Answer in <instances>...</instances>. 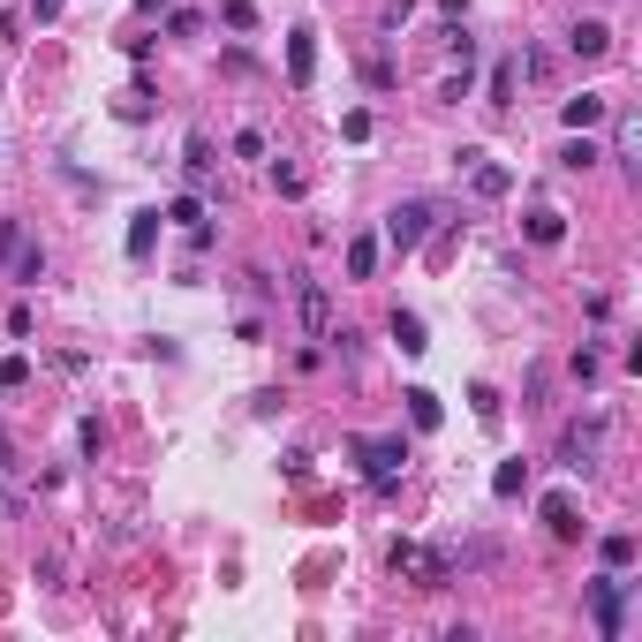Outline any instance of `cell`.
<instances>
[{
	"instance_id": "6da1fadb",
	"label": "cell",
	"mask_w": 642,
	"mask_h": 642,
	"mask_svg": "<svg viewBox=\"0 0 642 642\" xmlns=\"http://www.w3.org/2000/svg\"><path fill=\"white\" fill-rule=\"evenodd\" d=\"M431 220H439V204L431 197H408V204H393L386 212V250H423V235H431Z\"/></svg>"
},
{
	"instance_id": "7a4b0ae2",
	"label": "cell",
	"mask_w": 642,
	"mask_h": 642,
	"mask_svg": "<svg viewBox=\"0 0 642 642\" xmlns=\"http://www.w3.org/2000/svg\"><path fill=\"white\" fill-rule=\"evenodd\" d=\"M393 575H408L416 590H446V582H454V559L431 552V544H393Z\"/></svg>"
},
{
	"instance_id": "3957f363",
	"label": "cell",
	"mask_w": 642,
	"mask_h": 642,
	"mask_svg": "<svg viewBox=\"0 0 642 642\" xmlns=\"http://www.w3.org/2000/svg\"><path fill=\"white\" fill-rule=\"evenodd\" d=\"M355 461H363V476L386 491L393 476H401V461H408V439H401V431H386V439H355Z\"/></svg>"
},
{
	"instance_id": "277c9868",
	"label": "cell",
	"mask_w": 642,
	"mask_h": 642,
	"mask_svg": "<svg viewBox=\"0 0 642 642\" xmlns=\"http://www.w3.org/2000/svg\"><path fill=\"white\" fill-rule=\"evenodd\" d=\"M590 620H597V635H620V627H627V582L620 575H597L590 582Z\"/></svg>"
},
{
	"instance_id": "5b68a950",
	"label": "cell",
	"mask_w": 642,
	"mask_h": 642,
	"mask_svg": "<svg viewBox=\"0 0 642 642\" xmlns=\"http://www.w3.org/2000/svg\"><path fill=\"white\" fill-rule=\"evenodd\" d=\"M597 439H605V423H597V416H590V423H575V431L559 439V461H567V469L582 476V469H590V461H597Z\"/></svg>"
},
{
	"instance_id": "8992f818",
	"label": "cell",
	"mask_w": 642,
	"mask_h": 642,
	"mask_svg": "<svg viewBox=\"0 0 642 642\" xmlns=\"http://www.w3.org/2000/svg\"><path fill=\"white\" fill-rule=\"evenodd\" d=\"M295 310H303V325L310 333H333V295H325V280H303V288H295Z\"/></svg>"
},
{
	"instance_id": "52a82bcc",
	"label": "cell",
	"mask_w": 642,
	"mask_h": 642,
	"mask_svg": "<svg viewBox=\"0 0 642 642\" xmlns=\"http://www.w3.org/2000/svg\"><path fill=\"white\" fill-rule=\"evenodd\" d=\"M567 53H575V61H605V53H612V31H605L597 16H582L575 31H567Z\"/></svg>"
},
{
	"instance_id": "ba28073f",
	"label": "cell",
	"mask_w": 642,
	"mask_h": 642,
	"mask_svg": "<svg viewBox=\"0 0 642 642\" xmlns=\"http://www.w3.org/2000/svg\"><path fill=\"white\" fill-rule=\"evenodd\" d=\"M605 114H612V99H605V91H582V99H567V106H559V121H567V129H597Z\"/></svg>"
},
{
	"instance_id": "9c48e42d",
	"label": "cell",
	"mask_w": 642,
	"mask_h": 642,
	"mask_svg": "<svg viewBox=\"0 0 642 642\" xmlns=\"http://www.w3.org/2000/svg\"><path fill=\"white\" fill-rule=\"evenodd\" d=\"M310 76H318V38H310V31H295V38H288V84L303 91Z\"/></svg>"
},
{
	"instance_id": "30bf717a",
	"label": "cell",
	"mask_w": 642,
	"mask_h": 642,
	"mask_svg": "<svg viewBox=\"0 0 642 642\" xmlns=\"http://www.w3.org/2000/svg\"><path fill=\"white\" fill-rule=\"evenodd\" d=\"M469 182H476V197H507V189H514V174H507V167H491V159L476 152V159H469Z\"/></svg>"
},
{
	"instance_id": "8fae6325",
	"label": "cell",
	"mask_w": 642,
	"mask_h": 642,
	"mask_svg": "<svg viewBox=\"0 0 642 642\" xmlns=\"http://www.w3.org/2000/svg\"><path fill=\"white\" fill-rule=\"evenodd\" d=\"M386 333H393V348H401V355H423V348H431V340H423V318H416V310H393Z\"/></svg>"
},
{
	"instance_id": "7c38bea8",
	"label": "cell",
	"mask_w": 642,
	"mask_h": 642,
	"mask_svg": "<svg viewBox=\"0 0 642 642\" xmlns=\"http://www.w3.org/2000/svg\"><path fill=\"white\" fill-rule=\"evenodd\" d=\"M544 529H552V537H582L575 499H567V491H552V499H544Z\"/></svg>"
},
{
	"instance_id": "4fadbf2b",
	"label": "cell",
	"mask_w": 642,
	"mask_h": 642,
	"mask_svg": "<svg viewBox=\"0 0 642 642\" xmlns=\"http://www.w3.org/2000/svg\"><path fill=\"white\" fill-rule=\"evenodd\" d=\"M597 159H605V152H597V144H590V129H567V144H559V167H597Z\"/></svg>"
},
{
	"instance_id": "5bb4252c",
	"label": "cell",
	"mask_w": 642,
	"mask_h": 642,
	"mask_svg": "<svg viewBox=\"0 0 642 642\" xmlns=\"http://www.w3.org/2000/svg\"><path fill=\"white\" fill-rule=\"evenodd\" d=\"M529 491V461H499L491 469V499H522Z\"/></svg>"
},
{
	"instance_id": "9a60e30c",
	"label": "cell",
	"mask_w": 642,
	"mask_h": 642,
	"mask_svg": "<svg viewBox=\"0 0 642 642\" xmlns=\"http://www.w3.org/2000/svg\"><path fill=\"white\" fill-rule=\"evenodd\" d=\"M529 242H544V250H552V242H567V212H552V204H544V212H529Z\"/></svg>"
},
{
	"instance_id": "2e32d148",
	"label": "cell",
	"mask_w": 642,
	"mask_h": 642,
	"mask_svg": "<svg viewBox=\"0 0 642 642\" xmlns=\"http://www.w3.org/2000/svg\"><path fill=\"white\" fill-rule=\"evenodd\" d=\"M408 416H416V431H439L446 408H439V393H431V386H416V393H408Z\"/></svg>"
},
{
	"instance_id": "e0dca14e",
	"label": "cell",
	"mask_w": 642,
	"mask_h": 642,
	"mask_svg": "<svg viewBox=\"0 0 642 642\" xmlns=\"http://www.w3.org/2000/svg\"><path fill=\"white\" fill-rule=\"evenodd\" d=\"M182 167H189V182H204V174H212V136H204V129H189V144H182Z\"/></svg>"
},
{
	"instance_id": "ac0fdd59",
	"label": "cell",
	"mask_w": 642,
	"mask_h": 642,
	"mask_svg": "<svg viewBox=\"0 0 642 642\" xmlns=\"http://www.w3.org/2000/svg\"><path fill=\"white\" fill-rule=\"evenodd\" d=\"M635 144H642V121L620 114V121H612V159H627V167H635Z\"/></svg>"
},
{
	"instance_id": "d6986e66",
	"label": "cell",
	"mask_w": 642,
	"mask_h": 642,
	"mask_svg": "<svg viewBox=\"0 0 642 642\" xmlns=\"http://www.w3.org/2000/svg\"><path fill=\"white\" fill-rule=\"evenodd\" d=\"M371 272H378V242L355 235V242H348V280H371Z\"/></svg>"
},
{
	"instance_id": "ffe728a7",
	"label": "cell",
	"mask_w": 642,
	"mask_h": 642,
	"mask_svg": "<svg viewBox=\"0 0 642 642\" xmlns=\"http://www.w3.org/2000/svg\"><path fill=\"white\" fill-rule=\"evenodd\" d=\"M152 242H159V212H136L129 220V257H152Z\"/></svg>"
},
{
	"instance_id": "44dd1931",
	"label": "cell",
	"mask_w": 642,
	"mask_h": 642,
	"mask_svg": "<svg viewBox=\"0 0 642 642\" xmlns=\"http://www.w3.org/2000/svg\"><path fill=\"white\" fill-rule=\"evenodd\" d=\"M23 250H38V242L23 235V220H0V257H8V265H16Z\"/></svg>"
},
{
	"instance_id": "7402d4cb",
	"label": "cell",
	"mask_w": 642,
	"mask_h": 642,
	"mask_svg": "<svg viewBox=\"0 0 642 642\" xmlns=\"http://www.w3.org/2000/svg\"><path fill=\"white\" fill-rule=\"evenodd\" d=\"M597 552H605V567H627V559H635V529H612Z\"/></svg>"
},
{
	"instance_id": "603a6c76",
	"label": "cell",
	"mask_w": 642,
	"mask_h": 642,
	"mask_svg": "<svg viewBox=\"0 0 642 642\" xmlns=\"http://www.w3.org/2000/svg\"><path fill=\"white\" fill-rule=\"evenodd\" d=\"M514 76H522L514 61H499V68H491V106H507V99H514Z\"/></svg>"
},
{
	"instance_id": "cb8c5ba5",
	"label": "cell",
	"mask_w": 642,
	"mask_h": 642,
	"mask_svg": "<svg viewBox=\"0 0 642 642\" xmlns=\"http://www.w3.org/2000/svg\"><path fill=\"white\" fill-rule=\"evenodd\" d=\"M159 220H182V227H204V204H197V197H174L167 212H159Z\"/></svg>"
},
{
	"instance_id": "d4e9b609",
	"label": "cell",
	"mask_w": 642,
	"mask_h": 642,
	"mask_svg": "<svg viewBox=\"0 0 642 642\" xmlns=\"http://www.w3.org/2000/svg\"><path fill=\"white\" fill-rule=\"evenodd\" d=\"M220 16L235 23V31H257V8H250V0H220Z\"/></svg>"
},
{
	"instance_id": "484cf974",
	"label": "cell",
	"mask_w": 642,
	"mask_h": 642,
	"mask_svg": "<svg viewBox=\"0 0 642 642\" xmlns=\"http://www.w3.org/2000/svg\"><path fill=\"white\" fill-rule=\"evenodd\" d=\"M76 446H84V454H99V446H106V423L84 416V423H76Z\"/></svg>"
},
{
	"instance_id": "4316f807",
	"label": "cell",
	"mask_w": 642,
	"mask_h": 642,
	"mask_svg": "<svg viewBox=\"0 0 642 642\" xmlns=\"http://www.w3.org/2000/svg\"><path fill=\"white\" fill-rule=\"evenodd\" d=\"M235 159H265V129H235Z\"/></svg>"
},
{
	"instance_id": "83f0119b",
	"label": "cell",
	"mask_w": 642,
	"mask_h": 642,
	"mask_svg": "<svg viewBox=\"0 0 642 642\" xmlns=\"http://www.w3.org/2000/svg\"><path fill=\"white\" fill-rule=\"evenodd\" d=\"M469 401H476V416H484V423H499V393H491V386H469Z\"/></svg>"
},
{
	"instance_id": "f1b7e54d",
	"label": "cell",
	"mask_w": 642,
	"mask_h": 642,
	"mask_svg": "<svg viewBox=\"0 0 642 642\" xmlns=\"http://www.w3.org/2000/svg\"><path fill=\"white\" fill-rule=\"evenodd\" d=\"M23 378H31V363H23V355H8V363H0V393L23 386Z\"/></svg>"
},
{
	"instance_id": "f546056e",
	"label": "cell",
	"mask_w": 642,
	"mask_h": 642,
	"mask_svg": "<svg viewBox=\"0 0 642 642\" xmlns=\"http://www.w3.org/2000/svg\"><path fill=\"white\" fill-rule=\"evenodd\" d=\"M31 16H38V23H53V16H61V0H31Z\"/></svg>"
}]
</instances>
